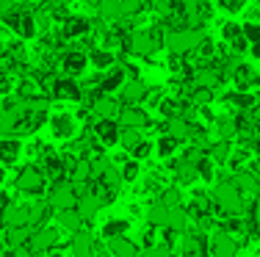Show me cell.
<instances>
[{
	"label": "cell",
	"mask_w": 260,
	"mask_h": 257,
	"mask_svg": "<svg viewBox=\"0 0 260 257\" xmlns=\"http://www.w3.org/2000/svg\"><path fill=\"white\" fill-rule=\"evenodd\" d=\"M210 202H213V213L216 218H227V216H244L246 210V199L241 197V191L233 186V180H219L210 188Z\"/></svg>",
	"instance_id": "1"
},
{
	"label": "cell",
	"mask_w": 260,
	"mask_h": 257,
	"mask_svg": "<svg viewBox=\"0 0 260 257\" xmlns=\"http://www.w3.org/2000/svg\"><path fill=\"white\" fill-rule=\"evenodd\" d=\"M47 188H50V182H47V177L42 174L39 166H34V163H28V166H22L17 171L14 177V191L17 197H28V199H45Z\"/></svg>",
	"instance_id": "2"
},
{
	"label": "cell",
	"mask_w": 260,
	"mask_h": 257,
	"mask_svg": "<svg viewBox=\"0 0 260 257\" xmlns=\"http://www.w3.org/2000/svg\"><path fill=\"white\" fill-rule=\"evenodd\" d=\"M202 39H205L202 28H169L164 33V45L169 50V56H177V58L191 56Z\"/></svg>",
	"instance_id": "3"
},
{
	"label": "cell",
	"mask_w": 260,
	"mask_h": 257,
	"mask_svg": "<svg viewBox=\"0 0 260 257\" xmlns=\"http://www.w3.org/2000/svg\"><path fill=\"white\" fill-rule=\"evenodd\" d=\"M144 6H147V0H100L97 14H100L103 22H127Z\"/></svg>",
	"instance_id": "4"
},
{
	"label": "cell",
	"mask_w": 260,
	"mask_h": 257,
	"mask_svg": "<svg viewBox=\"0 0 260 257\" xmlns=\"http://www.w3.org/2000/svg\"><path fill=\"white\" fill-rule=\"evenodd\" d=\"M160 45H164V33H158L152 28H136L127 33V53H133V56L150 58L155 56Z\"/></svg>",
	"instance_id": "5"
},
{
	"label": "cell",
	"mask_w": 260,
	"mask_h": 257,
	"mask_svg": "<svg viewBox=\"0 0 260 257\" xmlns=\"http://www.w3.org/2000/svg\"><path fill=\"white\" fill-rule=\"evenodd\" d=\"M45 202L53 207V213H64V210H75L78 207V194H75V186L70 180H61V182H53L45 194Z\"/></svg>",
	"instance_id": "6"
},
{
	"label": "cell",
	"mask_w": 260,
	"mask_h": 257,
	"mask_svg": "<svg viewBox=\"0 0 260 257\" xmlns=\"http://www.w3.org/2000/svg\"><path fill=\"white\" fill-rule=\"evenodd\" d=\"M47 127H50V136L55 141H75L78 138V116L70 114V111H55L50 114V119H47Z\"/></svg>",
	"instance_id": "7"
},
{
	"label": "cell",
	"mask_w": 260,
	"mask_h": 257,
	"mask_svg": "<svg viewBox=\"0 0 260 257\" xmlns=\"http://www.w3.org/2000/svg\"><path fill=\"white\" fill-rule=\"evenodd\" d=\"M6 28L11 30V33H17L20 39H34V36H39V28H36V20H34V11L28 9H14L9 11V14L3 17Z\"/></svg>",
	"instance_id": "8"
},
{
	"label": "cell",
	"mask_w": 260,
	"mask_h": 257,
	"mask_svg": "<svg viewBox=\"0 0 260 257\" xmlns=\"http://www.w3.org/2000/svg\"><path fill=\"white\" fill-rule=\"evenodd\" d=\"M47 97L50 100H61V102H83L86 91H83V83H78L75 78L58 75L55 83L50 86V91H47Z\"/></svg>",
	"instance_id": "9"
},
{
	"label": "cell",
	"mask_w": 260,
	"mask_h": 257,
	"mask_svg": "<svg viewBox=\"0 0 260 257\" xmlns=\"http://www.w3.org/2000/svg\"><path fill=\"white\" fill-rule=\"evenodd\" d=\"M55 243H61V230L55 227V224H50V227H39L30 232V241H28V252L34 257L45 254L47 249H53Z\"/></svg>",
	"instance_id": "10"
},
{
	"label": "cell",
	"mask_w": 260,
	"mask_h": 257,
	"mask_svg": "<svg viewBox=\"0 0 260 257\" xmlns=\"http://www.w3.org/2000/svg\"><path fill=\"white\" fill-rule=\"evenodd\" d=\"M58 69L61 75L67 78H78L86 75V69H89V56H86V50H64L58 56Z\"/></svg>",
	"instance_id": "11"
},
{
	"label": "cell",
	"mask_w": 260,
	"mask_h": 257,
	"mask_svg": "<svg viewBox=\"0 0 260 257\" xmlns=\"http://www.w3.org/2000/svg\"><path fill=\"white\" fill-rule=\"evenodd\" d=\"M119 133H122V125L116 119H94V125H91V136L97 138V144L103 150L119 146Z\"/></svg>",
	"instance_id": "12"
},
{
	"label": "cell",
	"mask_w": 260,
	"mask_h": 257,
	"mask_svg": "<svg viewBox=\"0 0 260 257\" xmlns=\"http://www.w3.org/2000/svg\"><path fill=\"white\" fill-rule=\"evenodd\" d=\"M208 257H238V241L216 227L208 235Z\"/></svg>",
	"instance_id": "13"
},
{
	"label": "cell",
	"mask_w": 260,
	"mask_h": 257,
	"mask_svg": "<svg viewBox=\"0 0 260 257\" xmlns=\"http://www.w3.org/2000/svg\"><path fill=\"white\" fill-rule=\"evenodd\" d=\"M221 102H224L227 111H233V114H249V111H255V108L260 105V97L255 94V91L233 89V91H227V94L221 97Z\"/></svg>",
	"instance_id": "14"
},
{
	"label": "cell",
	"mask_w": 260,
	"mask_h": 257,
	"mask_svg": "<svg viewBox=\"0 0 260 257\" xmlns=\"http://www.w3.org/2000/svg\"><path fill=\"white\" fill-rule=\"evenodd\" d=\"M25 155V144L17 136H0V166L3 169H17V163Z\"/></svg>",
	"instance_id": "15"
},
{
	"label": "cell",
	"mask_w": 260,
	"mask_h": 257,
	"mask_svg": "<svg viewBox=\"0 0 260 257\" xmlns=\"http://www.w3.org/2000/svg\"><path fill=\"white\" fill-rule=\"evenodd\" d=\"M89 111L94 119H119L122 102H119V97H114V94H97L89 100Z\"/></svg>",
	"instance_id": "16"
},
{
	"label": "cell",
	"mask_w": 260,
	"mask_h": 257,
	"mask_svg": "<svg viewBox=\"0 0 260 257\" xmlns=\"http://www.w3.org/2000/svg\"><path fill=\"white\" fill-rule=\"evenodd\" d=\"M91 33V20H86V17H64V22H61L58 28V39L64 42H78V39H86V36Z\"/></svg>",
	"instance_id": "17"
},
{
	"label": "cell",
	"mask_w": 260,
	"mask_h": 257,
	"mask_svg": "<svg viewBox=\"0 0 260 257\" xmlns=\"http://www.w3.org/2000/svg\"><path fill=\"white\" fill-rule=\"evenodd\" d=\"M97 252H100V241L89 230H80L70 238V254L72 257H97Z\"/></svg>",
	"instance_id": "18"
},
{
	"label": "cell",
	"mask_w": 260,
	"mask_h": 257,
	"mask_svg": "<svg viewBox=\"0 0 260 257\" xmlns=\"http://www.w3.org/2000/svg\"><path fill=\"white\" fill-rule=\"evenodd\" d=\"M119 122L122 127H136V130H147V127H152V116L147 108L141 105H122L119 111Z\"/></svg>",
	"instance_id": "19"
},
{
	"label": "cell",
	"mask_w": 260,
	"mask_h": 257,
	"mask_svg": "<svg viewBox=\"0 0 260 257\" xmlns=\"http://www.w3.org/2000/svg\"><path fill=\"white\" fill-rule=\"evenodd\" d=\"M133 230V218L127 216H108L100 224V238L103 241H114V238H125Z\"/></svg>",
	"instance_id": "20"
},
{
	"label": "cell",
	"mask_w": 260,
	"mask_h": 257,
	"mask_svg": "<svg viewBox=\"0 0 260 257\" xmlns=\"http://www.w3.org/2000/svg\"><path fill=\"white\" fill-rule=\"evenodd\" d=\"M30 207L34 202H20L17 199L9 210L3 213V222H6V230H17V227H30Z\"/></svg>",
	"instance_id": "21"
},
{
	"label": "cell",
	"mask_w": 260,
	"mask_h": 257,
	"mask_svg": "<svg viewBox=\"0 0 260 257\" xmlns=\"http://www.w3.org/2000/svg\"><path fill=\"white\" fill-rule=\"evenodd\" d=\"M147 94H150V86L141 81V78H133V81H127L122 86L119 102L122 105H141V102H147Z\"/></svg>",
	"instance_id": "22"
},
{
	"label": "cell",
	"mask_w": 260,
	"mask_h": 257,
	"mask_svg": "<svg viewBox=\"0 0 260 257\" xmlns=\"http://www.w3.org/2000/svg\"><path fill=\"white\" fill-rule=\"evenodd\" d=\"M230 81L235 83L238 91H255V89H260V72L252 64H238Z\"/></svg>",
	"instance_id": "23"
},
{
	"label": "cell",
	"mask_w": 260,
	"mask_h": 257,
	"mask_svg": "<svg viewBox=\"0 0 260 257\" xmlns=\"http://www.w3.org/2000/svg\"><path fill=\"white\" fill-rule=\"evenodd\" d=\"M221 45H230V56H238V53H244L249 47V42L244 39V30H241V22H224Z\"/></svg>",
	"instance_id": "24"
},
{
	"label": "cell",
	"mask_w": 260,
	"mask_h": 257,
	"mask_svg": "<svg viewBox=\"0 0 260 257\" xmlns=\"http://www.w3.org/2000/svg\"><path fill=\"white\" fill-rule=\"evenodd\" d=\"M233 180V186L241 191V197H244L246 202H252V199H257L260 197V180L255 177V171H238V174H233L230 177Z\"/></svg>",
	"instance_id": "25"
},
{
	"label": "cell",
	"mask_w": 260,
	"mask_h": 257,
	"mask_svg": "<svg viewBox=\"0 0 260 257\" xmlns=\"http://www.w3.org/2000/svg\"><path fill=\"white\" fill-rule=\"evenodd\" d=\"M86 56H89V66H94L97 72H108L116 66V56L111 50H105L103 45H97V42H91L89 50H86Z\"/></svg>",
	"instance_id": "26"
},
{
	"label": "cell",
	"mask_w": 260,
	"mask_h": 257,
	"mask_svg": "<svg viewBox=\"0 0 260 257\" xmlns=\"http://www.w3.org/2000/svg\"><path fill=\"white\" fill-rule=\"evenodd\" d=\"M127 83V75H125V66H114V69H108V72H103L100 75V94H119L122 91V86Z\"/></svg>",
	"instance_id": "27"
},
{
	"label": "cell",
	"mask_w": 260,
	"mask_h": 257,
	"mask_svg": "<svg viewBox=\"0 0 260 257\" xmlns=\"http://www.w3.org/2000/svg\"><path fill=\"white\" fill-rule=\"evenodd\" d=\"M103 243H105V249H108L111 257H139V254H141L139 243H136L130 235L114 238V241H103Z\"/></svg>",
	"instance_id": "28"
},
{
	"label": "cell",
	"mask_w": 260,
	"mask_h": 257,
	"mask_svg": "<svg viewBox=\"0 0 260 257\" xmlns=\"http://www.w3.org/2000/svg\"><path fill=\"white\" fill-rule=\"evenodd\" d=\"M53 224H55L61 232H67V235H75V232L86 230V222H83V216L78 213V207H75V210L55 213V222H53Z\"/></svg>",
	"instance_id": "29"
},
{
	"label": "cell",
	"mask_w": 260,
	"mask_h": 257,
	"mask_svg": "<svg viewBox=\"0 0 260 257\" xmlns=\"http://www.w3.org/2000/svg\"><path fill=\"white\" fill-rule=\"evenodd\" d=\"M180 150H183V141H177L169 133H160L155 138V158H160V161H166V163L180 155Z\"/></svg>",
	"instance_id": "30"
},
{
	"label": "cell",
	"mask_w": 260,
	"mask_h": 257,
	"mask_svg": "<svg viewBox=\"0 0 260 257\" xmlns=\"http://www.w3.org/2000/svg\"><path fill=\"white\" fill-rule=\"evenodd\" d=\"M197 177H200L202 186L213 188L216 182H219V166H216L208 155H200V158H197Z\"/></svg>",
	"instance_id": "31"
},
{
	"label": "cell",
	"mask_w": 260,
	"mask_h": 257,
	"mask_svg": "<svg viewBox=\"0 0 260 257\" xmlns=\"http://www.w3.org/2000/svg\"><path fill=\"white\" fill-rule=\"evenodd\" d=\"M230 152H233V141H221V138H213V141L208 144L205 155L221 169V166H227V161H230Z\"/></svg>",
	"instance_id": "32"
},
{
	"label": "cell",
	"mask_w": 260,
	"mask_h": 257,
	"mask_svg": "<svg viewBox=\"0 0 260 257\" xmlns=\"http://www.w3.org/2000/svg\"><path fill=\"white\" fill-rule=\"evenodd\" d=\"M147 224H152V227H169V207L164 205V202H158V199H152V202H147Z\"/></svg>",
	"instance_id": "33"
},
{
	"label": "cell",
	"mask_w": 260,
	"mask_h": 257,
	"mask_svg": "<svg viewBox=\"0 0 260 257\" xmlns=\"http://www.w3.org/2000/svg\"><path fill=\"white\" fill-rule=\"evenodd\" d=\"M144 130H136V127H122V133H119V146H122V152H133L136 146H139L141 141H144Z\"/></svg>",
	"instance_id": "34"
},
{
	"label": "cell",
	"mask_w": 260,
	"mask_h": 257,
	"mask_svg": "<svg viewBox=\"0 0 260 257\" xmlns=\"http://www.w3.org/2000/svg\"><path fill=\"white\" fill-rule=\"evenodd\" d=\"M169 227L175 230V232H180V235H185V230L191 227V222H188V213H185V207H183V205H177V207H169Z\"/></svg>",
	"instance_id": "35"
},
{
	"label": "cell",
	"mask_w": 260,
	"mask_h": 257,
	"mask_svg": "<svg viewBox=\"0 0 260 257\" xmlns=\"http://www.w3.org/2000/svg\"><path fill=\"white\" fill-rule=\"evenodd\" d=\"M141 171H144V169H141V163L133 161V158H127V161L119 166V174H122V182H125V186H127V182H130V186L139 182L141 180Z\"/></svg>",
	"instance_id": "36"
},
{
	"label": "cell",
	"mask_w": 260,
	"mask_h": 257,
	"mask_svg": "<svg viewBox=\"0 0 260 257\" xmlns=\"http://www.w3.org/2000/svg\"><path fill=\"white\" fill-rule=\"evenodd\" d=\"M139 249L144 252V249H152L158 246V227H152V224H144V227L139 230Z\"/></svg>",
	"instance_id": "37"
},
{
	"label": "cell",
	"mask_w": 260,
	"mask_h": 257,
	"mask_svg": "<svg viewBox=\"0 0 260 257\" xmlns=\"http://www.w3.org/2000/svg\"><path fill=\"white\" fill-rule=\"evenodd\" d=\"M152 155H155V141H150V138H144V141H141L133 152H130V158H133V161H139V163L150 161Z\"/></svg>",
	"instance_id": "38"
},
{
	"label": "cell",
	"mask_w": 260,
	"mask_h": 257,
	"mask_svg": "<svg viewBox=\"0 0 260 257\" xmlns=\"http://www.w3.org/2000/svg\"><path fill=\"white\" fill-rule=\"evenodd\" d=\"M158 202H164L166 207H177V205H183V191H180V186H175V182H172V186L158 197Z\"/></svg>",
	"instance_id": "39"
},
{
	"label": "cell",
	"mask_w": 260,
	"mask_h": 257,
	"mask_svg": "<svg viewBox=\"0 0 260 257\" xmlns=\"http://www.w3.org/2000/svg\"><path fill=\"white\" fill-rule=\"evenodd\" d=\"M241 30H244V39L249 42V45H255V42H260V22H257V20L241 22Z\"/></svg>",
	"instance_id": "40"
},
{
	"label": "cell",
	"mask_w": 260,
	"mask_h": 257,
	"mask_svg": "<svg viewBox=\"0 0 260 257\" xmlns=\"http://www.w3.org/2000/svg\"><path fill=\"white\" fill-rule=\"evenodd\" d=\"M139 257H175V252L158 243V246H152V249H144V252H141Z\"/></svg>",
	"instance_id": "41"
},
{
	"label": "cell",
	"mask_w": 260,
	"mask_h": 257,
	"mask_svg": "<svg viewBox=\"0 0 260 257\" xmlns=\"http://www.w3.org/2000/svg\"><path fill=\"white\" fill-rule=\"evenodd\" d=\"M219 3V9H224V11H230V14H235V11H241L246 6V0H216Z\"/></svg>",
	"instance_id": "42"
},
{
	"label": "cell",
	"mask_w": 260,
	"mask_h": 257,
	"mask_svg": "<svg viewBox=\"0 0 260 257\" xmlns=\"http://www.w3.org/2000/svg\"><path fill=\"white\" fill-rule=\"evenodd\" d=\"M14 202H17V199H14V197H11V194H9V191H3V188H0V216H3V213H6V210H9V207H11V205H14Z\"/></svg>",
	"instance_id": "43"
},
{
	"label": "cell",
	"mask_w": 260,
	"mask_h": 257,
	"mask_svg": "<svg viewBox=\"0 0 260 257\" xmlns=\"http://www.w3.org/2000/svg\"><path fill=\"white\" fill-rule=\"evenodd\" d=\"M249 50H252V56L260 58V42H255V45H249Z\"/></svg>",
	"instance_id": "44"
},
{
	"label": "cell",
	"mask_w": 260,
	"mask_h": 257,
	"mask_svg": "<svg viewBox=\"0 0 260 257\" xmlns=\"http://www.w3.org/2000/svg\"><path fill=\"white\" fill-rule=\"evenodd\" d=\"M80 3H86L89 9H100V0H80Z\"/></svg>",
	"instance_id": "45"
},
{
	"label": "cell",
	"mask_w": 260,
	"mask_h": 257,
	"mask_svg": "<svg viewBox=\"0 0 260 257\" xmlns=\"http://www.w3.org/2000/svg\"><path fill=\"white\" fill-rule=\"evenodd\" d=\"M252 171H255V177H257V180H260V155H257V161L252 163Z\"/></svg>",
	"instance_id": "46"
},
{
	"label": "cell",
	"mask_w": 260,
	"mask_h": 257,
	"mask_svg": "<svg viewBox=\"0 0 260 257\" xmlns=\"http://www.w3.org/2000/svg\"><path fill=\"white\" fill-rule=\"evenodd\" d=\"M3 182H6V169L0 166V188H3Z\"/></svg>",
	"instance_id": "47"
},
{
	"label": "cell",
	"mask_w": 260,
	"mask_h": 257,
	"mask_svg": "<svg viewBox=\"0 0 260 257\" xmlns=\"http://www.w3.org/2000/svg\"><path fill=\"white\" fill-rule=\"evenodd\" d=\"M3 232H6V222H3V216H0V238H3Z\"/></svg>",
	"instance_id": "48"
},
{
	"label": "cell",
	"mask_w": 260,
	"mask_h": 257,
	"mask_svg": "<svg viewBox=\"0 0 260 257\" xmlns=\"http://www.w3.org/2000/svg\"><path fill=\"white\" fill-rule=\"evenodd\" d=\"M0 252H3V241H0Z\"/></svg>",
	"instance_id": "49"
},
{
	"label": "cell",
	"mask_w": 260,
	"mask_h": 257,
	"mask_svg": "<svg viewBox=\"0 0 260 257\" xmlns=\"http://www.w3.org/2000/svg\"><path fill=\"white\" fill-rule=\"evenodd\" d=\"M257 11H260V3H257Z\"/></svg>",
	"instance_id": "50"
}]
</instances>
